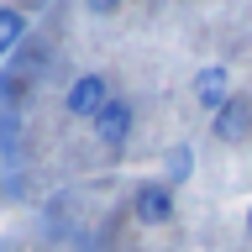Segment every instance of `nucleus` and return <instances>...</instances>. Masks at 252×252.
Returning a JSON list of instances; mask_svg holds the SVG:
<instances>
[{
	"instance_id": "obj_1",
	"label": "nucleus",
	"mask_w": 252,
	"mask_h": 252,
	"mask_svg": "<svg viewBox=\"0 0 252 252\" xmlns=\"http://www.w3.org/2000/svg\"><path fill=\"white\" fill-rule=\"evenodd\" d=\"M173 210H179V194H173L163 179L131 184V216H137V226H168Z\"/></svg>"
},
{
	"instance_id": "obj_2",
	"label": "nucleus",
	"mask_w": 252,
	"mask_h": 252,
	"mask_svg": "<svg viewBox=\"0 0 252 252\" xmlns=\"http://www.w3.org/2000/svg\"><path fill=\"white\" fill-rule=\"evenodd\" d=\"M131 126H137V110H131V100L110 94L105 105H100V116L90 121V131H94V142H100V147H121V142L131 137Z\"/></svg>"
},
{
	"instance_id": "obj_3",
	"label": "nucleus",
	"mask_w": 252,
	"mask_h": 252,
	"mask_svg": "<svg viewBox=\"0 0 252 252\" xmlns=\"http://www.w3.org/2000/svg\"><path fill=\"white\" fill-rule=\"evenodd\" d=\"M210 137L226 142V147H236V142L252 137V94H231V100L210 116Z\"/></svg>"
},
{
	"instance_id": "obj_4",
	"label": "nucleus",
	"mask_w": 252,
	"mask_h": 252,
	"mask_svg": "<svg viewBox=\"0 0 252 252\" xmlns=\"http://www.w3.org/2000/svg\"><path fill=\"white\" fill-rule=\"evenodd\" d=\"M105 100H110V84H105V74H79L74 84H68V94H63V110H68L74 121H94Z\"/></svg>"
},
{
	"instance_id": "obj_5",
	"label": "nucleus",
	"mask_w": 252,
	"mask_h": 252,
	"mask_svg": "<svg viewBox=\"0 0 252 252\" xmlns=\"http://www.w3.org/2000/svg\"><path fill=\"white\" fill-rule=\"evenodd\" d=\"M189 94H194V105H200L205 116H216V110L231 100V68H226V63H205L200 74L189 79Z\"/></svg>"
},
{
	"instance_id": "obj_6",
	"label": "nucleus",
	"mask_w": 252,
	"mask_h": 252,
	"mask_svg": "<svg viewBox=\"0 0 252 252\" xmlns=\"http://www.w3.org/2000/svg\"><path fill=\"white\" fill-rule=\"evenodd\" d=\"M32 90H37V74L16 68V63H0V110H27Z\"/></svg>"
},
{
	"instance_id": "obj_7",
	"label": "nucleus",
	"mask_w": 252,
	"mask_h": 252,
	"mask_svg": "<svg viewBox=\"0 0 252 252\" xmlns=\"http://www.w3.org/2000/svg\"><path fill=\"white\" fill-rule=\"evenodd\" d=\"M27 37H32V16L21 5H0V58H11Z\"/></svg>"
},
{
	"instance_id": "obj_8",
	"label": "nucleus",
	"mask_w": 252,
	"mask_h": 252,
	"mask_svg": "<svg viewBox=\"0 0 252 252\" xmlns=\"http://www.w3.org/2000/svg\"><path fill=\"white\" fill-rule=\"evenodd\" d=\"M189 179H194V147H189V142H173L168 153H163V184L184 189Z\"/></svg>"
},
{
	"instance_id": "obj_9",
	"label": "nucleus",
	"mask_w": 252,
	"mask_h": 252,
	"mask_svg": "<svg viewBox=\"0 0 252 252\" xmlns=\"http://www.w3.org/2000/svg\"><path fill=\"white\" fill-rule=\"evenodd\" d=\"M79 5H84L90 16H116V11L126 5V0H79Z\"/></svg>"
},
{
	"instance_id": "obj_10",
	"label": "nucleus",
	"mask_w": 252,
	"mask_h": 252,
	"mask_svg": "<svg viewBox=\"0 0 252 252\" xmlns=\"http://www.w3.org/2000/svg\"><path fill=\"white\" fill-rule=\"evenodd\" d=\"M247 242H252V205H247Z\"/></svg>"
}]
</instances>
